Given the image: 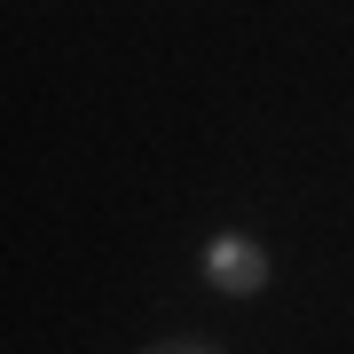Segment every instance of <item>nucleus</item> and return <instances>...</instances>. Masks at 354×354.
Here are the masks:
<instances>
[{"instance_id": "obj_2", "label": "nucleus", "mask_w": 354, "mask_h": 354, "mask_svg": "<svg viewBox=\"0 0 354 354\" xmlns=\"http://www.w3.org/2000/svg\"><path fill=\"white\" fill-rule=\"evenodd\" d=\"M142 354H221V346H205V339H158V346H142Z\"/></svg>"}, {"instance_id": "obj_1", "label": "nucleus", "mask_w": 354, "mask_h": 354, "mask_svg": "<svg viewBox=\"0 0 354 354\" xmlns=\"http://www.w3.org/2000/svg\"><path fill=\"white\" fill-rule=\"evenodd\" d=\"M205 283L221 291V299H260L268 283H276V260H268V244L260 236H244V228H221V236H205Z\"/></svg>"}]
</instances>
